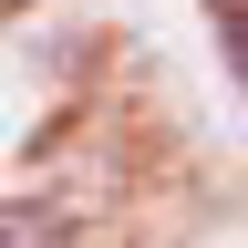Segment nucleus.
Wrapping results in <instances>:
<instances>
[{
    "label": "nucleus",
    "mask_w": 248,
    "mask_h": 248,
    "mask_svg": "<svg viewBox=\"0 0 248 248\" xmlns=\"http://www.w3.org/2000/svg\"><path fill=\"white\" fill-rule=\"evenodd\" d=\"M0 248H62V217H52V207H11V197H0Z\"/></svg>",
    "instance_id": "obj_1"
},
{
    "label": "nucleus",
    "mask_w": 248,
    "mask_h": 248,
    "mask_svg": "<svg viewBox=\"0 0 248 248\" xmlns=\"http://www.w3.org/2000/svg\"><path fill=\"white\" fill-rule=\"evenodd\" d=\"M217 21H228V42H248V0H207Z\"/></svg>",
    "instance_id": "obj_2"
}]
</instances>
